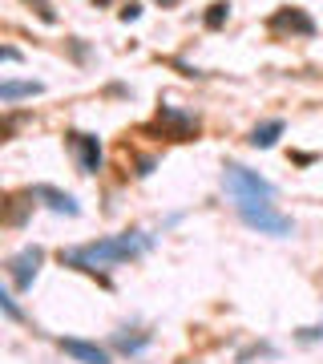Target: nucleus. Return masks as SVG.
<instances>
[{"label": "nucleus", "instance_id": "nucleus-6", "mask_svg": "<svg viewBox=\"0 0 323 364\" xmlns=\"http://www.w3.org/2000/svg\"><path fill=\"white\" fill-rule=\"evenodd\" d=\"M65 142L73 146V154H77V162H81V174H97V170H102V142H97L93 134L69 130Z\"/></svg>", "mask_w": 323, "mask_h": 364}, {"label": "nucleus", "instance_id": "nucleus-18", "mask_svg": "<svg viewBox=\"0 0 323 364\" xmlns=\"http://www.w3.org/2000/svg\"><path fill=\"white\" fill-rule=\"evenodd\" d=\"M154 166H158V158H138V174H154Z\"/></svg>", "mask_w": 323, "mask_h": 364}, {"label": "nucleus", "instance_id": "nucleus-8", "mask_svg": "<svg viewBox=\"0 0 323 364\" xmlns=\"http://www.w3.org/2000/svg\"><path fill=\"white\" fill-rule=\"evenodd\" d=\"M28 195L40 198L49 210H57V215H81V207L73 203V195H65V191H57V186H49V182H37V186H28Z\"/></svg>", "mask_w": 323, "mask_h": 364}, {"label": "nucleus", "instance_id": "nucleus-7", "mask_svg": "<svg viewBox=\"0 0 323 364\" xmlns=\"http://www.w3.org/2000/svg\"><path fill=\"white\" fill-rule=\"evenodd\" d=\"M267 28H271V33H299V37H315V21H311L303 9H295V4L279 9V13L267 21Z\"/></svg>", "mask_w": 323, "mask_h": 364}, {"label": "nucleus", "instance_id": "nucleus-17", "mask_svg": "<svg viewBox=\"0 0 323 364\" xmlns=\"http://www.w3.org/2000/svg\"><path fill=\"white\" fill-rule=\"evenodd\" d=\"M299 340H303V344H311V340H323V324H319V328H299Z\"/></svg>", "mask_w": 323, "mask_h": 364}, {"label": "nucleus", "instance_id": "nucleus-14", "mask_svg": "<svg viewBox=\"0 0 323 364\" xmlns=\"http://www.w3.org/2000/svg\"><path fill=\"white\" fill-rule=\"evenodd\" d=\"M25 4L40 16V21H45V25H57V13H53V4H49V0H25Z\"/></svg>", "mask_w": 323, "mask_h": 364}, {"label": "nucleus", "instance_id": "nucleus-9", "mask_svg": "<svg viewBox=\"0 0 323 364\" xmlns=\"http://www.w3.org/2000/svg\"><path fill=\"white\" fill-rule=\"evenodd\" d=\"M57 344H61V352H69V356H73V360H81V364H109V352H105L102 344L73 340V336H61Z\"/></svg>", "mask_w": 323, "mask_h": 364}, {"label": "nucleus", "instance_id": "nucleus-5", "mask_svg": "<svg viewBox=\"0 0 323 364\" xmlns=\"http://www.w3.org/2000/svg\"><path fill=\"white\" fill-rule=\"evenodd\" d=\"M158 130H162V138L190 142V138H198V117L182 114V109H174V105H162V109H158Z\"/></svg>", "mask_w": 323, "mask_h": 364}, {"label": "nucleus", "instance_id": "nucleus-11", "mask_svg": "<svg viewBox=\"0 0 323 364\" xmlns=\"http://www.w3.org/2000/svg\"><path fill=\"white\" fill-rule=\"evenodd\" d=\"M40 90H45L40 81H0V102L13 105L16 97H37Z\"/></svg>", "mask_w": 323, "mask_h": 364}, {"label": "nucleus", "instance_id": "nucleus-1", "mask_svg": "<svg viewBox=\"0 0 323 364\" xmlns=\"http://www.w3.org/2000/svg\"><path fill=\"white\" fill-rule=\"evenodd\" d=\"M150 247H154V239H150V235L126 231V235H114V239H97V243H85V247L61 251V263H65V267H77V272H85V275H97L102 267L138 259V255L150 251Z\"/></svg>", "mask_w": 323, "mask_h": 364}, {"label": "nucleus", "instance_id": "nucleus-10", "mask_svg": "<svg viewBox=\"0 0 323 364\" xmlns=\"http://www.w3.org/2000/svg\"><path fill=\"white\" fill-rule=\"evenodd\" d=\"M283 117H271V122H263V126H255V130H251V138H246V142L255 146V150H271L275 142H279V138H283Z\"/></svg>", "mask_w": 323, "mask_h": 364}, {"label": "nucleus", "instance_id": "nucleus-3", "mask_svg": "<svg viewBox=\"0 0 323 364\" xmlns=\"http://www.w3.org/2000/svg\"><path fill=\"white\" fill-rule=\"evenodd\" d=\"M222 186L231 191V198H275V186L258 170H246L239 166V162H231V166L222 170Z\"/></svg>", "mask_w": 323, "mask_h": 364}, {"label": "nucleus", "instance_id": "nucleus-19", "mask_svg": "<svg viewBox=\"0 0 323 364\" xmlns=\"http://www.w3.org/2000/svg\"><path fill=\"white\" fill-rule=\"evenodd\" d=\"M291 162H295V166H311V162H315V154H291Z\"/></svg>", "mask_w": 323, "mask_h": 364}, {"label": "nucleus", "instance_id": "nucleus-2", "mask_svg": "<svg viewBox=\"0 0 323 364\" xmlns=\"http://www.w3.org/2000/svg\"><path fill=\"white\" fill-rule=\"evenodd\" d=\"M234 210L258 235H291V219L275 210L271 198H234Z\"/></svg>", "mask_w": 323, "mask_h": 364}, {"label": "nucleus", "instance_id": "nucleus-12", "mask_svg": "<svg viewBox=\"0 0 323 364\" xmlns=\"http://www.w3.org/2000/svg\"><path fill=\"white\" fill-rule=\"evenodd\" d=\"M114 348L126 352V356H138V352L150 348V332H142V336H114Z\"/></svg>", "mask_w": 323, "mask_h": 364}, {"label": "nucleus", "instance_id": "nucleus-16", "mask_svg": "<svg viewBox=\"0 0 323 364\" xmlns=\"http://www.w3.org/2000/svg\"><path fill=\"white\" fill-rule=\"evenodd\" d=\"M138 16H142V4H138V0H129V4H121V21H138Z\"/></svg>", "mask_w": 323, "mask_h": 364}, {"label": "nucleus", "instance_id": "nucleus-20", "mask_svg": "<svg viewBox=\"0 0 323 364\" xmlns=\"http://www.w3.org/2000/svg\"><path fill=\"white\" fill-rule=\"evenodd\" d=\"M162 4H174V0H162Z\"/></svg>", "mask_w": 323, "mask_h": 364}, {"label": "nucleus", "instance_id": "nucleus-15", "mask_svg": "<svg viewBox=\"0 0 323 364\" xmlns=\"http://www.w3.org/2000/svg\"><path fill=\"white\" fill-rule=\"evenodd\" d=\"M0 308H4V316H9V320H25V316H21V308H16L13 291H0Z\"/></svg>", "mask_w": 323, "mask_h": 364}, {"label": "nucleus", "instance_id": "nucleus-13", "mask_svg": "<svg viewBox=\"0 0 323 364\" xmlns=\"http://www.w3.org/2000/svg\"><path fill=\"white\" fill-rule=\"evenodd\" d=\"M226 16H231V4H226V0H219V4H210V9H207V16H202V21H207V28H222V25H226Z\"/></svg>", "mask_w": 323, "mask_h": 364}, {"label": "nucleus", "instance_id": "nucleus-4", "mask_svg": "<svg viewBox=\"0 0 323 364\" xmlns=\"http://www.w3.org/2000/svg\"><path fill=\"white\" fill-rule=\"evenodd\" d=\"M40 263H45V247H25L9 259V279H13L16 291H28V287H33Z\"/></svg>", "mask_w": 323, "mask_h": 364}]
</instances>
